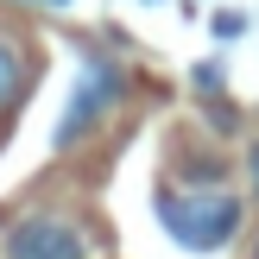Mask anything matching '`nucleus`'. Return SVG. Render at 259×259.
Listing matches in <instances>:
<instances>
[{
	"mask_svg": "<svg viewBox=\"0 0 259 259\" xmlns=\"http://www.w3.org/2000/svg\"><path fill=\"white\" fill-rule=\"evenodd\" d=\"M152 209H158L164 234L177 247H190V253H222L240 234V215H247L240 196L222 190V184H164Z\"/></svg>",
	"mask_w": 259,
	"mask_h": 259,
	"instance_id": "obj_1",
	"label": "nucleus"
},
{
	"mask_svg": "<svg viewBox=\"0 0 259 259\" xmlns=\"http://www.w3.org/2000/svg\"><path fill=\"white\" fill-rule=\"evenodd\" d=\"M120 95H126L120 63L89 51V57H82V70H76V95H70V108H63V120H57V146L70 152V146H76V139H82V133H89V126H95V120H101V114H108Z\"/></svg>",
	"mask_w": 259,
	"mask_h": 259,
	"instance_id": "obj_2",
	"label": "nucleus"
},
{
	"mask_svg": "<svg viewBox=\"0 0 259 259\" xmlns=\"http://www.w3.org/2000/svg\"><path fill=\"white\" fill-rule=\"evenodd\" d=\"M7 259H89V240L70 215H25L7 234Z\"/></svg>",
	"mask_w": 259,
	"mask_h": 259,
	"instance_id": "obj_3",
	"label": "nucleus"
},
{
	"mask_svg": "<svg viewBox=\"0 0 259 259\" xmlns=\"http://www.w3.org/2000/svg\"><path fill=\"white\" fill-rule=\"evenodd\" d=\"M19 95H25V51L0 32V114H7Z\"/></svg>",
	"mask_w": 259,
	"mask_h": 259,
	"instance_id": "obj_4",
	"label": "nucleus"
},
{
	"mask_svg": "<svg viewBox=\"0 0 259 259\" xmlns=\"http://www.w3.org/2000/svg\"><path fill=\"white\" fill-rule=\"evenodd\" d=\"M247 184H253V196H259V146L247 152Z\"/></svg>",
	"mask_w": 259,
	"mask_h": 259,
	"instance_id": "obj_5",
	"label": "nucleus"
},
{
	"mask_svg": "<svg viewBox=\"0 0 259 259\" xmlns=\"http://www.w3.org/2000/svg\"><path fill=\"white\" fill-rule=\"evenodd\" d=\"M253 259H259V247H253Z\"/></svg>",
	"mask_w": 259,
	"mask_h": 259,
	"instance_id": "obj_6",
	"label": "nucleus"
}]
</instances>
